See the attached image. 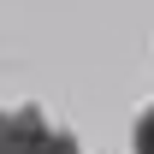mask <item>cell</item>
<instances>
[{"label":"cell","mask_w":154,"mask_h":154,"mask_svg":"<svg viewBox=\"0 0 154 154\" xmlns=\"http://www.w3.org/2000/svg\"><path fill=\"white\" fill-rule=\"evenodd\" d=\"M42 142H48V125L36 107L0 113V154H42Z\"/></svg>","instance_id":"1"},{"label":"cell","mask_w":154,"mask_h":154,"mask_svg":"<svg viewBox=\"0 0 154 154\" xmlns=\"http://www.w3.org/2000/svg\"><path fill=\"white\" fill-rule=\"evenodd\" d=\"M131 142H136V154H154V107L136 119V136H131Z\"/></svg>","instance_id":"2"},{"label":"cell","mask_w":154,"mask_h":154,"mask_svg":"<svg viewBox=\"0 0 154 154\" xmlns=\"http://www.w3.org/2000/svg\"><path fill=\"white\" fill-rule=\"evenodd\" d=\"M42 154H77V142H71V136H59V131H48V142H42Z\"/></svg>","instance_id":"3"}]
</instances>
